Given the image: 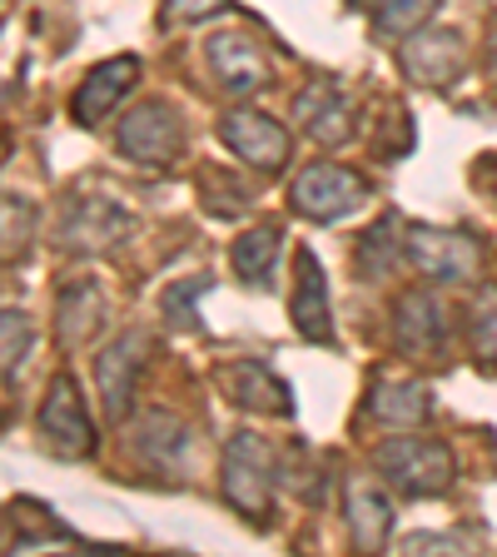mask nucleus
<instances>
[{
	"label": "nucleus",
	"mask_w": 497,
	"mask_h": 557,
	"mask_svg": "<svg viewBox=\"0 0 497 557\" xmlns=\"http://www.w3.org/2000/svg\"><path fill=\"white\" fill-rule=\"evenodd\" d=\"M224 503L234 512L254 522V528H269V512H274V483H278V458L259 433H234L229 448H224Z\"/></svg>",
	"instance_id": "obj_1"
},
{
	"label": "nucleus",
	"mask_w": 497,
	"mask_h": 557,
	"mask_svg": "<svg viewBox=\"0 0 497 557\" xmlns=\"http://www.w3.org/2000/svg\"><path fill=\"white\" fill-rule=\"evenodd\" d=\"M373 468L383 473V483L398 487L403 498H433L452 483V453L438 438H418V433H398V438L378 443Z\"/></svg>",
	"instance_id": "obj_2"
},
{
	"label": "nucleus",
	"mask_w": 497,
	"mask_h": 557,
	"mask_svg": "<svg viewBox=\"0 0 497 557\" xmlns=\"http://www.w3.org/2000/svg\"><path fill=\"white\" fill-rule=\"evenodd\" d=\"M129 230H135V220H129L115 199H104V195H70L65 205H60L55 244H60V249H70V255H104V249H115Z\"/></svg>",
	"instance_id": "obj_3"
},
{
	"label": "nucleus",
	"mask_w": 497,
	"mask_h": 557,
	"mask_svg": "<svg viewBox=\"0 0 497 557\" xmlns=\"http://www.w3.org/2000/svg\"><path fill=\"white\" fill-rule=\"evenodd\" d=\"M403 255L418 274L438 278V284H463L477 274L483 264V249L477 239H468L463 230H433V224H413L403 234Z\"/></svg>",
	"instance_id": "obj_4"
},
{
	"label": "nucleus",
	"mask_w": 497,
	"mask_h": 557,
	"mask_svg": "<svg viewBox=\"0 0 497 557\" xmlns=\"http://www.w3.org/2000/svg\"><path fill=\"white\" fill-rule=\"evenodd\" d=\"M363 199H369L363 180L359 174H348V170H338V164H309L289 189L294 214H303V220H313V224L344 220V214H353Z\"/></svg>",
	"instance_id": "obj_5"
},
{
	"label": "nucleus",
	"mask_w": 497,
	"mask_h": 557,
	"mask_svg": "<svg viewBox=\"0 0 497 557\" xmlns=\"http://www.w3.org/2000/svg\"><path fill=\"white\" fill-rule=\"evenodd\" d=\"M115 145L135 164H170L179 154V145H185V125H179V115H174L170 104L150 100L120 120Z\"/></svg>",
	"instance_id": "obj_6"
},
{
	"label": "nucleus",
	"mask_w": 497,
	"mask_h": 557,
	"mask_svg": "<svg viewBox=\"0 0 497 557\" xmlns=\"http://www.w3.org/2000/svg\"><path fill=\"white\" fill-rule=\"evenodd\" d=\"M40 443H46L55 458H90L95 453V429H90V413H85L75 383L60 373L50 383L46 404H40Z\"/></svg>",
	"instance_id": "obj_7"
},
{
	"label": "nucleus",
	"mask_w": 497,
	"mask_h": 557,
	"mask_svg": "<svg viewBox=\"0 0 497 557\" xmlns=\"http://www.w3.org/2000/svg\"><path fill=\"white\" fill-rule=\"evenodd\" d=\"M220 139L244 164H254V170H264V174L284 170V164H289V150H294L289 129L278 125V120L259 115V110H229V115L220 120Z\"/></svg>",
	"instance_id": "obj_8"
},
{
	"label": "nucleus",
	"mask_w": 497,
	"mask_h": 557,
	"mask_svg": "<svg viewBox=\"0 0 497 557\" xmlns=\"http://www.w3.org/2000/svg\"><path fill=\"white\" fill-rule=\"evenodd\" d=\"M145 363H150V334H139V329L135 334H120L115 344L100 354V363H95L100 404L115 423L129 413V404H135V383H139V373H145Z\"/></svg>",
	"instance_id": "obj_9"
},
{
	"label": "nucleus",
	"mask_w": 497,
	"mask_h": 557,
	"mask_svg": "<svg viewBox=\"0 0 497 557\" xmlns=\"http://www.w3.org/2000/svg\"><path fill=\"white\" fill-rule=\"evenodd\" d=\"M209 70H214V81H220V90L229 95H254L259 85L269 81V60L264 50H259L254 35H244V30H220V35H209Z\"/></svg>",
	"instance_id": "obj_10"
},
{
	"label": "nucleus",
	"mask_w": 497,
	"mask_h": 557,
	"mask_svg": "<svg viewBox=\"0 0 497 557\" xmlns=\"http://www.w3.org/2000/svg\"><path fill=\"white\" fill-rule=\"evenodd\" d=\"M398 60L418 85H452L468 65V46L452 30H413L398 40Z\"/></svg>",
	"instance_id": "obj_11"
},
{
	"label": "nucleus",
	"mask_w": 497,
	"mask_h": 557,
	"mask_svg": "<svg viewBox=\"0 0 497 557\" xmlns=\"http://www.w3.org/2000/svg\"><path fill=\"white\" fill-rule=\"evenodd\" d=\"M220 388L229 394L234 408H249V413H269V418H289L294 413L289 383L278 379L269 363H259V359L224 363V369H220Z\"/></svg>",
	"instance_id": "obj_12"
},
{
	"label": "nucleus",
	"mask_w": 497,
	"mask_h": 557,
	"mask_svg": "<svg viewBox=\"0 0 497 557\" xmlns=\"http://www.w3.org/2000/svg\"><path fill=\"white\" fill-rule=\"evenodd\" d=\"M394 338L413 359H433L448 344V309L428 289H408L394 304Z\"/></svg>",
	"instance_id": "obj_13"
},
{
	"label": "nucleus",
	"mask_w": 497,
	"mask_h": 557,
	"mask_svg": "<svg viewBox=\"0 0 497 557\" xmlns=\"http://www.w3.org/2000/svg\"><path fill=\"white\" fill-rule=\"evenodd\" d=\"M129 448H135V458L145 468H154V473H174V468H185L189 423L185 418H174V413H164V408H150V413L135 418Z\"/></svg>",
	"instance_id": "obj_14"
},
{
	"label": "nucleus",
	"mask_w": 497,
	"mask_h": 557,
	"mask_svg": "<svg viewBox=\"0 0 497 557\" xmlns=\"http://www.w3.org/2000/svg\"><path fill=\"white\" fill-rule=\"evenodd\" d=\"M299 278H294V299H289V313H294V329H299L309 344H334V313H328V278H324V264L313 259V249H299Z\"/></svg>",
	"instance_id": "obj_15"
},
{
	"label": "nucleus",
	"mask_w": 497,
	"mask_h": 557,
	"mask_svg": "<svg viewBox=\"0 0 497 557\" xmlns=\"http://www.w3.org/2000/svg\"><path fill=\"white\" fill-rule=\"evenodd\" d=\"M294 115H299V125L309 129L319 145H344L348 135H353V104H348V95L338 90L334 81H309L299 90V100H294Z\"/></svg>",
	"instance_id": "obj_16"
},
{
	"label": "nucleus",
	"mask_w": 497,
	"mask_h": 557,
	"mask_svg": "<svg viewBox=\"0 0 497 557\" xmlns=\"http://www.w3.org/2000/svg\"><path fill=\"white\" fill-rule=\"evenodd\" d=\"M135 81H139L135 55H115V60H104V65H95L80 81V90H75V125H100L135 90Z\"/></svg>",
	"instance_id": "obj_17"
},
{
	"label": "nucleus",
	"mask_w": 497,
	"mask_h": 557,
	"mask_svg": "<svg viewBox=\"0 0 497 557\" xmlns=\"http://www.w3.org/2000/svg\"><path fill=\"white\" fill-rule=\"evenodd\" d=\"M100 324H104L100 284H95V278H75V284H65V294H60V304H55V338L60 344L65 348L85 344Z\"/></svg>",
	"instance_id": "obj_18"
},
{
	"label": "nucleus",
	"mask_w": 497,
	"mask_h": 557,
	"mask_svg": "<svg viewBox=\"0 0 497 557\" xmlns=\"http://www.w3.org/2000/svg\"><path fill=\"white\" fill-rule=\"evenodd\" d=\"M369 418H378V423H388V429H413V423H423V418L433 413V398L423 383H394V379H378L369 388Z\"/></svg>",
	"instance_id": "obj_19"
},
{
	"label": "nucleus",
	"mask_w": 497,
	"mask_h": 557,
	"mask_svg": "<svg viewBox=\"0 0 497 557\" xmlns=\"http://www.w3.org/2000/svg\"><path fill=\"white\" fill-rule=\"evenodd\" d=\"M278 249H284V230L278 224H254L249 234L234 239V274L249 284V289H269L274 278V264H278Z\"/></svg>",
	"instance_id": "obj_20"
},
{
	"label": "nucleus",
	"mask_w": 497,
	"mask_h": 557,
	"mask_svg": "<svg viewBox=\"0 0 497 557\" xmlns=\"http://www.w3.org/2000/svg\"><path fill=\"white\" fill-rule=\"evenodd\" d=\"M388 528H394V508H388V498H383L378 487H369V483L348 487V533H353V543L363 553H378L388 543Z\"/></svg>",
	"instance_id": "obj_21"
},
{
	"label": "nucleus",
	"mask_w": 497,
	"mask_h": 557,
	"mask_svg": "<svg viewBox=\"0 0 497 557\" xmlns=\"http://www.w3.org/2000/svg\"><path fill=\"white\" fill-rule=\"evenodd\" d=\"M398 249H403V224H398V214H383V220L359 239V249H353L359 278H383L398 264Z\"/></svg>",
	"instance_id": "obj_22"
},
{
	"label": "nucleus",
	"mask_w": 497,
	"mask_h": 557,
	"mask_svg": "<svg viewBox=\"0 0 497 557\" xmlns=\"http://www.w3.org/2000/svg\"><path fill=\"white\" fill-rule=\"evenodd\" d=\"M30 239H35V205L21 195H0V264H15L30 249Z\"/></svg>",
	"instance_id": "obj_23"
},
{
	"label": "nucleus",
	"mask_w": 497,
	"mask_h": 557,
	"mask_svg": "<svg viewBox=\"0 0 497 557\" xmlns=\"http://www.w3.org/2000/svg\"><path fill=\"white\" fill-rule=\"evenodd\" d=\"M438 0H373V30L388 35V40H403V35L423 30Z\"/></svg>",
	"instance_id": "obj_24"
},
{
	"label": "nucleus",
	"mask_w": 497,
	"mask_h": 557,
	"mask_svg": "<svg viewBox=\"0 0 497 557\" xmlns=\"http://www.w3.org/2000/svg\"><path fill=\"white\" fill-rule=\"evenodd\" d=\"M468 329H473V359L483 363L487 373H497V284H483V289H477Z\"/></svg>",
	"instance_id": "obj_25"
},
{
	"label": "nucleus",
	"mask_w": 497,
	"mask_h": 557,
	"mask_svg": "<svg viewBox=\"0 0 497 557\" xmlns=\"http://www.w3.org/2000/svg\"><path fill=\"white\" fill-rule=\"evenodd\" d=\"M15 522H21V533H15V547H35V543H46V537H60V543H70V528L55 518V512L46 508V503H30V498H21L15 503V512H11Z\"/></svg>",
	"instance_id": "obj_26"
},
{
	"label": "nucleus",
	"mask_w": 497,
	"mask_h": 557,
	"mask_svg": "<svg viewBox=\"0 0 497 557\" xmlns=\"http://www.w3.org/2000/svg\"><path fill=\"white\" fill-rule=\"evenodd\" d=\"M30 319L21 309H0V379H11L25 363V348H30Z\"/></svg>",
	"instance_id": "obj_27"
},
{
	"label": "nucleus",
	"mask_w": 497,
	"mask_h": 557,
	"mask_svg": "<svg viewBox=\"0 0 497 557\" xmlns=\"http://www.w3.org/2000/svg\"><path fill=\"white\" fill-rule=\"evenodd\" d=\"M209 289V278H185V284H170V289L160 294V309L170 313V324L174 329H195V299Z\"/></svg>",
	"instance_id": "obj_28"
},
{
	"label": "nucleus",
	"mask_w": 497,
	"mask_h": 557,
	"mask_svg": "<svg viewBox=\"0 0 497 557\" xmlns=\"http://www.w3.org/2000/svg\"><path fill=\"white\" fill-rule=\"evenodd\" d=\"M463 537H448V533H408L398 543V553H463Z\"/></svg>",
	"instance_id": "obj_29"
},
{
	"label": "nucleus",
	"mask_w": 497,
	"mask_h": 557,
	"mask_svg": "<svg viewBox=\"0 0 497 557\" xmlns=\"http://www.w3.org/2000/svg\"><path fill=\"white\" fill-rule=\"evenodd\" d=\"M229 0H164V15L170 21H209V15H220Z\"/></svg>",
	"instance_id": "obj_30"
},
{
	"label": "nucleus",
	"mask_w": 497,
	"mask_h": 557,
	"mask_svg": "<svg viewBox=\"0 0 497 557\" xmlns=\"http://www.w3.org/2000/svg\"><path fill=\"white\" fill-rule=\"evenodd\" d=\"M483 180H487V185H493V195H497V160H493V164H487V170H483Z\"/></svg>",
	"instance_id": "obj_31"
},
{
	"label": "nucleus",
	"mask_w": 497,
	"mask_h": 557,
	"mask_svg": "<svg viewBox=\"0 0 497 557\" xmlns=\"http://www.w3.org/2000/svg\"><path fill=\"white\" fill-rule=\"evenodd\" d=\"M5 150H11V139H5V135H0V164H5Z\"/></svg>",
	"instance_id": "obj_32"
}]
</instances>
